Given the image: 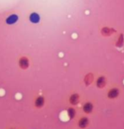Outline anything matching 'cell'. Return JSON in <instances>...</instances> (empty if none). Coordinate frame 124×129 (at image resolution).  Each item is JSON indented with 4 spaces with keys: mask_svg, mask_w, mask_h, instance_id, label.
I'll use <instances>...</instances> for the list:
<instances>
[{
    "mask_svg": "<svg viewBox=\"0 0 124 129\" xmlns=\"http://www.w3.org/2000/svg\"><path fill=\"white\" fill-rule=\"evenodd\" d=\"M94 84L98 89H102L106 88V84H107V78L103 74H98L96 77V80H95Z\"/></svg>",
    "mask_w": 124,
    "mask_h": 129,
    "instance_id": "cell-3",
    "label": "cell"
},
{
    "mask_svg": "<svg viewBox=\"0 0 124 129\" xmlns=\"http://www.w3.org/2000/svg\"><path fill=\"white\" fill-rule=\"evenodd\" d=\"M30 20L31 21L32 23H38L39 22V20H40V16L38 15L37 14H36V13H33V14H30Z\"/></svg>",
    "mask_w": 124,
    "mask_h": 129,
    "instance_id": "cell-13",
    "label": "cell"
},
{
    "mask_svg": "<svg viewBox=\"0 0 124 129\" xmlns=\"http://www.w3.org/2000/svg\"><path fill=\"white\" fill-rule=\"evenodd\" d=\"M113 45L116 48H121L124 47V34L122 32H117L114 36Z\"/></svg>",
    "mask_w": 124,
    "mask_h": 129,
    "instance_id": "cell-4",
    "label": "cell"
},
{
    "mask_svg": "<svg viewBox=\"0 0 124 129\" xmlns=\"http://www.w3.org/2000/svg\"><path fill=\"white\" fill-rule=\"evenodd\" d=\"M94 108H95L94 103L91 101H87L82 105V111L86 115H89V114L93 112Z\"/></svg>",
    "mask_w": 124,
    "mask_h": 129,
    "instance_id": "cell-6",
    "label": "cell"
},
{
    "mask_svg": "<svg viewBox=\"0 0 124 129\" xmlns=\"http://www.w3.org/2000/svg\"><path fill=\"white\" fill-rule=\"evenodd\" d=\"M79 101H80V94L79 93H77V92L72 93L69 97V104L73 106H77V105L79 103Z\"/></svg>",
    "mask_w": 124,
    "mask_h": 129,
    "instance_id": "cell-8",
    "label": "cell"
},
{
    "mask_svg": "<svg viewBox=\"0 0 124 129\" xmlns=\"http://www.w3.org/2000/svg\"><path fill=\"white\" fill-rule=\"evenodd\" d=\"M45 104V99L43 96H39L36 98V101H35V106L37 107V108H41L44 106Z\"/></svg>",
    "mask_w": 124,
    "mask_h": 129,
    "instance_id": "cell-11",
    "label": "cell"
},
{
    "mask_svg": "<svg viewBox=\"0 0 124 129\" xmlns=\"http://www.w3.org/2000/svg\"><path fill=\"white\" fill-rule=\"evenodd\" d=\"M67 113H68V116H69V119H74L75 116H76L77 115V111H76V109L74 108V106H70L68 108V111H67Z\"/></svg>",
    "mask_w": 124,
    "mask_h": 129,
    "instance_id": "cell-9",
    "label": "cell"
},
{
    "mask_svg": "<svg viewBox=\"0 0 124 129\" xmlns=\"http://www.w3.org/2000/svg\"><path fill=\"white\" fill-rule=\"evenodd\" d=\"M17 20H18V16L15 15V14H13V15H10L7 19L6 22L8 23L9 25H11V24H14Z\"/></svg>",
    "mask_w": 124,
    "mask_h": 129,
    "instance_id": "cell-12",
    "label": "cell"
},
{
    "mask_svg": "<svg viewBox=\"0 0 124 129\" xmlns=\"http://www.w3.org/2000/svg\"><path fill=\"white\" fill-rule=\"evenodd\" d=\"M121 94V89L118 86H111L106 90V98L108 100H116L117 99Z\"/></svg>",
    "mask_w": 124,
    "mask_h": 129,
    "instance_id": "cell-2",
    "label": "cell"
},
{
    "mask_svg": "<svg viewBox=\"0 0 124 129\" xmlns=\"http://www.w3.org/2000/svg\"><path fill=\"white\" fill-rule=\"evenodd\" d=\"M89 123H90V121H89L88 116H83L78 121V126L81 129H85L89 126Z\"/></svg>",
    "mask_w": 124,
    "mask_h": 129,
    "instance_id": "cell-7",
    "label": "cell"
},
{
    "mask_svg": "<svg viewBox=\"0 0 124 129\" xmlns=\"http://www.w3.org/2000/svg\"><path fill=\"white\" fill-rule=\"evenodd\" d=\"M95 80H96V75L93 72H88L87 74L84 76V79H83V82H84V84L85 85L86 87H89L95 83Z\"/></svg>",
    "mask_w": 124,
    "mask_h": 129,
    "instance_id": "cell-5",
    "label": "cell"
},
{
    "mask_svg": "<svg viewBox=\"0 0 124 129\" xmlns=\"http://www.w3.org/2000/svg\"><path fill=\"white\" fill-rule=\"evenodd\" d=\"M19 64L21 69H25L29 67V60L26 57H21L19 61Z\"/></svg>",
    "mask_w": 124,
    "mask_h": 129,
    "instance_id": "cell-10",
    "label": "cell"
},
{
    "mask_svg": "<svg viewBox=\"0 0 124 129\" xmlns=\"http://www.w3.org/2000/svg\"><path fill=\"white\" fill-rule=\"evenodd\" d=\"M99 31L100 34L104 37H110V36H115L118 32L117 30H116V28L110 25H101L99 28Z\"/></svg>",
    "mask_w": 124,
    "mask_h": 129,
    "instance_id": "cell-1",
    "label": "cell"
}]
</instances>
